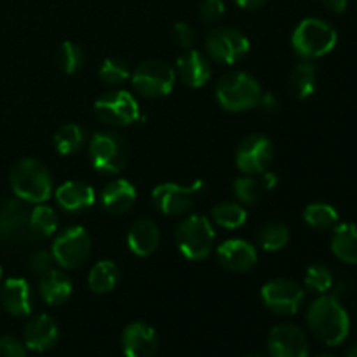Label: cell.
<instances>
[{"label":"cell","instance_id":"ac0fdd59","mask_svg":"<svg viewBox=\"0 0 357 357\" xmlns=\"http://www.w3.org/2000/svg\"><path fill=\"white\" fill-rule=\"evenodd\" d=\"M59 328L47 314H38L31 317L23 328L24 347L35 352H45L58 344Z\"/></svg>","mask_w":357,"mask_h":357},{"label":"cell","instance_id":"9c48e42d","mask_svg":"<svg viewBox=\"0 0 357 357\" xmlns=\"http://www.w3.org/2000/svg\"><path fill=\"white\" fill-rule=\"evenodd\" d=\"M52 260L66 271L82 267L91 255V237L84 227L73 225L56 236L52 243Z\"/></svg>","mask_w":357,"mask_h":357},{"label":"cell","instance_id":"44dd1931","mask_svg":"<svg viewBox=\"0 0 357 357\" xmlns=\"http://www.w3.org/2000/svg\"><path fill=\"white\" fill-rule=\"evenodd\" d=\"M54 197L59 208L65 209L66 213H72V215L86 211L96 201L93 187L77 180L59 185L58 190L54 192Z\"/></svg>","mask_w":357,"mask_h":357},{"label":"cell","instance_id":"836d02e7","mask_svg":"<svg viewBox=\"0 0 357 357\" xmlns=\"http://www.w3.org/2000/svg\"><path fill=\"white\" fill-rule=\"evenodd\" d=\"M333 284H335L333 272L330 271L328 265L314 264L307 268L305 278H303V286H305L310 293H316V295H326L328 291L333 289Z\"/></svg>","mask_w":357,"mask_h":357},{"label":"cell","instance_id":"bcb514c9","mask_svg":"<svg viewBox=\"0 0 357 357\" xmlns=\"http://www.w3.org/2000/svg\"><path fill=\"white\" fill-rule=\"evenodd\" d=\"M246 357H265V356H260V354H251V356H246Z\"/></svg>","mask_w":357,"mask_h":357},{"label":"cell","instance_id":"83f0119b","mask_svg":"<svg viewBox=\"0 0 357 357\" xmlns=\"http://www.w3.org/2000/svg\"><path fill=\"white\" fill-rule=\"evenodd\" d=\"M119 279H121V271H119L117 264H114L112 260H101L91 268L87 284H89L91 291L108 293L119 284Z\"/></svg>","mask_w":357,"mask_h":357},{"label":"cell","instance_id":"e0dca14e","mask_svg":"<svg viewBox=\"0 0 357 357\" xmlns=\"http://www.w3.org/2000/svg\"><path fill=\"white\" fill-rule=\"evenodd\" d=\"M218 261L225 271L243 274V272L251 271L257 265L258 253L257 248L251 243L243 239H230L225 241L216 250Z\"/></svg>","mask_w":357,"mask_h":357},{"label":"cell","instance_id":"8fae6325","mask_svg":"<svg viewBox=\"0 0 357 357\" xmlns=\"http://www.w3.org/2000/svg\"><path fill=\"white\" fill-rule=\"evenodd\" d=\"M94 114L108 126H129L139 119L138 101L128 91L103 93L94 101Z\"/></svg>","mask_w":357,"mask_h":357},{"label":"cell","instance_id":"f1b7e54d","mask_svg":"<svg viewBox=\"0 0 357 357\" xmlns=\"http://www.w3.org/2000/svg\"><path fill=\"white\" fill-rule=\"evenodd\" d=\"M303 220H305V223L310 229L319 230V232H328V230H333L338 225L340 215H338V211L331 204L312 202V204H309L303 209Z\"/></svg>","mask_w":357,"mask_h":357},{"label":"cell","instance_id":"7bdbcfd3","mask_svg":"<svg viewBox=\"0 0 357 357\" xmlns=\"http://www.w3.org/2000/svg\"><path fill=\"white\" fill-rule=\"evenodd\" d=\"M241 9L244 10H255V9H260L261 6L267 3V0H234Z\"/></svg>","mask_w":357,"mask_h":357},{"label":"cell","instance_id":"ab89813d","mask_svg":"<svg viewBox=\"0 0 357 357\" xmlns=\"http://www.w3.org/2000/svg\"><path fill=\"white\" fill-rule=\"evenodd\" d=\"M0 357H26V347L14 337H0Z\"/></svg>","mask_w":357,"mask_h":357},{"label":"cell","instance_id":"3957f363","mask_svg":"<svg viewBox=\"0 0 357 357\" xmlns=\"http://www.w3.org/2000/svg\"><path fill=\"white\" fill-rule=\"evenodd\" d=\"M261 94L264 89L260 82L251 73L243 70L223 73L216 84V101L223 110L234 114L257 108L260 105Z\"/></svg>","mask_w":357,"mask_h":357},{"label":"cell","instance_id":"5bb4252c","mask_svg":"<svg viewBox=\"0 0 357 357\" xmlns=\"http://www.w3.org/2000/svg\"><path fill=\"white\" fill-rule=\"evenodd\" d=\"M267 349L271 357H307L310 345L302 328L284 323L272 328Z\"/></svg>","mask_w":357,"mask_h":357},{"label":"cell","instance_id":"1f68e13d","mask_svg":"<svg viewBox=\"0 0 357 357\" xmlns=\"http://www.w3.org/2000/svg\"><path fill=\"white\" fill-rule=\"evenodd\" d=\"M211 218L223 229L236 230L246 223L248 213L239 202H220L211 209Z\"/></svg>","mask_w":357,"mask_h":357},{"label":"cell","instance_id":"277c9868","mask_svg":"<svg viewBox=\"0 0 357 357\" xmlns=\"http://www.w3.org/2000/svg\"><path fill=\"white\" fill-rule=\"evenodd\" d=\"M337 42V30L328 21L319 20V17H307L300 21L291 35L293 51L303 61L323 58L328 52L333 51Z\"/></svg>","mask_w":357,"mask_h":357},{"label":"cell","instance_id":"ffe728a7","mask_svg":"<svg viewBox=\"0 0 357 357\" xmlns=\"http://www.w3.org/2000/svg\"><path fill=\"white\" fill-rule=\"evenodd\" d=\"M174 72H178V77H180V80L185 86L194 87V89L206 86L213 75L209 59L202 52L194 51V49L183 52L176 59V70Z\"/></svg>","mask_w":357,"mask_h":357},{"label":"cell","instance_id":"603a6c76","mask_svg":"<svg viewBox=\"0 0 357 357\" xmlns=\"http://www.w3.org/2000/svg\"><path fill=\"white\" fill-rule=\"evenodd\" d=\"M73 293V282L63 271L51 268L38 278V295L47 305H63Z\"/></svg>","mask_w":357,"mask_h":357},{"label":"cell","instance_id":"ee69618b","mask_svg":"<svg viewBox=\"0 0 357 357\" xmlns=\"http://www.w3.org/2000/svg\"><path fill=\"white\" fill-rule=\"evenodd\" d=\"M344 357H357V342H356V344L349 345V347L345 349Z\"/></svg>","mask_w":357,"mask_h":357},{"label":"cell","instance_id":"4fadbf2b","mask_svg":"<svg viewBox=\"0 0 357 357\" xmlns=\"http://www.w3.org/2000/svg\"><path fill=\"white\" fill-rule=\"evenodd\" d=\"M274 159V145L264 135H250L236 150L237 169L250 176H257L268 169Z\"/></svg>","mask_w":357,"mask_h":357},{"label":"cell","instance_id":"6da1fadb","mask_svg":"<svg viewBox=\"0 0 357 357\" xmlns=\"http://www.w3.org/2000/svg\"><path fill=\"white\" fill-rule=\"evenodd\" d=\"M307 326L324 345H340L351 331V319L335 295H321L307 310Z\"/></svg>","mask_w":357,"mask_h":357},{"label":"cell","instance_id":"7402d4cb","mask_svg":"<svg viewBox=\"0 0 357 357\" xmlns=\"http://www.w3.org/2000/svg\"><path fill=\"white\" fill-rule=\"evenodd\" d=\"M100 201L108 215H124V213H128L136 202L135 185H132L131 181L117 178V180L110 181V183L101 190Z\"/></svg>","mask_w":357,"mask_h":357},{"label":"cell","instance_id":"2e32d148","mask_svg":"<svg viewBox=\"0 0 357 357\" xmlns=\"http://www.w3.org/2000/svg\"><path fill=\"white\" fill-rule=\"evenodd\" d=\"M122 352L126 357H153L159 351L157 331L146 323H131L122 331Z\"/></svg>","mask_w":357,"mask_h":357},{"label":"cell","instance_id":"d4e9b609","mask_svg":"<svg viewBox=\"0 0 357 357\" xmlns=\"http://www.w3.org/2000/svg\"><path fill=\"white\" fill-rule=\"evenodd\" d=\"M331 251L338 260L349 265H357V225L338 223L331 236Z\"/></svg>","mask_w":357,"mask_h":357},{"label":"cell","instance_id":"7c38bea8","mask_svg":"<svg viewBox=\"0 0 357 357\" xmlns=\"http://www.w3.org/2000/svg\"><path fill=\"white\" fill-rule=\"evenodd\" d=\"M0 239L13 246L30 243V209L21 199L0 201Z\"/></svg>","mask_w":357,"mask_h":357},{"label":"cell","instance_id":"5b68a950","mask_svg":"<svg viewBox=\"0 0 357 357\" xmlns=\"http://www.w3.org/2000/svg\"><path fill=\"white\" fill-rule=\"evenodd\" d=\"M178 250L185 258L192 261H201L209 257L215 248V229L206 216L188 215L181 220L174 232Z\"/></svg>","mask_w":357,"mask_h":357},{"label":"cell","instance_id":"b9f144b4","mask_svg":"<svg viewBox=\"0 0 357 357\" xmlns=\"http://www.w3.org/2000/svg\"><path fill=\"white\" fill-rule=\"evenodd\" d=\"M321 3H323L328 10H331V13L342 14L347 9L349 0H321Z\"/></svg>","mask_w":357,"mask_h":357},{"label":"cell","instance_id":"e575fe53","mask_svg":"<svg viewBox=\"0 0 357 357\" xmlns=\"http://www.w3.org/2000/svg\"><path fill=\"white\" fill-rule=\"evenodd\" d=\"M56 59H58V66L61 68V72L68 73V75H73V73L79 72L84 66V61H86L82 47L79 44H75V42L70 40L63 42L59 45Z\"/></svg>","mask_w":357,"mask_h":357},{"label":"cell","instance_id":"52a82bcc","mask_svg":"<svg viewBox=\"0 0 357 357\" xmlns=\"http://www.w3.org/2000/svg\"><path fill=\"white\" fill-rule=\"evenodd\" d=\"M206 51L209 58L222 65H236L250 52V38L232 26H216L206 35Z\"/></svg>","mask_w":357,"mask_h":357},{"label":"cell","instance_id":"60d3db41","mask_svg":"<svg viewBox=\"0 0 357 357\" xmlns=\"http://www.w3.org/2000/svg\"><path fill=\"white\" fill-rule=\"evenodd\" d=\"M258 107L261 108V112H264V114H274L279 107V100L275 98V94L264 93L261 94V100H260V105H258Z\"/></svg>","mask_w":357,"mask_h":357},{"label":"cell","instance_id":"f546056e","mask_svg":"<svg viewBox=\"0 0 357 357\" xmlns=\"http://www.w3.org/2000/svg\"><path fill=\"white\" fill-rule=\"evenodd\" d=\"M258 246L265 251H279L288 244L289 229L286 223L272 220V222L264 223L257 234Z\"/></svg>","mask_w":357,"mask_h":357},{"label":"cell","instance_id":"f35d334b","mask_svg":"<svg viewBox=\"0 0 357 357\" xmlns=\"http://www.w3.org/2000/svg\"><path fill=\"white\" fill-rule=\"evenodd\" d=\"M173 38L181 49H190L195 42V30L185 21H178L173 26Z\"/></svg>","mask_w":357,"mask_h":357},{"label":"cell","instance_id":"8992f818","mask_svg":"<svg viewBox=\"0 0 357 357\" xmlns=\"http://www.w3.org/2000/svg\"><path fill=\"white\" fill-rule=\"evenodd\" d=\"M89 159L94 169L101 174H117L126 167L129 146L115 131H96L89 142Z\"/></svg>","mask_w":357,"mask_h":357},{"label":"cell","instance_id":"d590c367","mask_svg":"<svg viewBox=\"0 0 357 357\" xmlns=\"http://www.w3.org/2000/svg\"><path fill=\"white\" fill-rule=\"evenodd\" d=\"M98 75L108 86H119L131 79V70H129L128 63L122 61L121 58H107L101 63Z\"/></svg>","mask_w":357,"mask_h":357},{"label":"cell","instance_id":"484cf974","mask_svg":"<svg viewBox=\"0 0 357 357\" xmlns=\"http://www.w3.org/2000/svg\"><path fill=\"white\" fill-rule=\"evenodd\" d=\"M288 87L296 100H307L317 87V66L310 61H302L293 68Z\"/></svg>","mask_w":357,"mask_h":357},{"label":"cell","instance_id":"30bf717a","mask_svg":"<svg viewBox=\"0 0 357 357\" xmlns=\"http://www.w3.org/2000/svg\"><path fill=\"white\" fill-rule=\"evenodd\" d=\"M261 300L271 312L278 316H295L305 302V291L293 279L275 278L261 288Z\"/></svg>","mask_w":357,"mask_h":357},{"label":"cell","instance_id":"4316f807","mask_svg":"<svg viewBox=\"0 0 357 357\" xmlns=\"http://www.w3.org/2000/svg\"><path fill=\"white\" fill-rule=\"evenodd\" d=\"M58 229V215L52 208L37 204L30 211V239L33 243L45 241Z\"/></svg>","mask_w":357,"mask_h":357},{"label":"cell","instance_id":"d6986e66","mask_svg":"<svg viewBox=\"0 0 357 357\" xmlns=\"http://www.w3.org/2000/svg\"><path fill=\"white\" fill-rule=\"evenodd\" d=\"M0 305L14 317H26L33 309L31 288L24 279L10 278L0 288Z\"/></svg>","mask_w":357,"mask_h":357},{"label":"cell","instance_id":"9a60e30c","mask_svg":"<svg viewBox=\"0 0 357 357\" xmlns=\"http://www.w3.org/2000/svg\"><path fill=\"white\" fill-rule=\"evenodd\" d=\"M194 188L178 183H160L153 188L152 202L166 216H181L194 206Z\"/></svg>","mask_w":357,"mask_h":357},{"label":"cell","instance_id":"d6a6232c","mask_svg":"<svg viewBox=\"0 0 357 357\" xmlns=\"http://www.w3.org/2000/svg\"><path fill=\"white\" fill-rule=\"evenodd\" d=\"M265 192H267V188H265L260 174H257V176L244 174V176L237 178V180L234 181V194H236L239 204H257Z\"/></svg>","mask_w":357,"mask_h":357},{"label":"cell","instance_id":"ba28073f","mask_svg":"<svg viewBox=\"0 0 357 357\" xmlns=\"http://www.w3.org/2000/svg\"><path fill=\"white\" fill-rule=\"evenodd\" d=\"M131 80L132 87L142 96L157 100V98L167 96L173 91L176 72L169 63L160 61V59H149L135 70Z\"/></svg>","mask_w":357,"mask_h":357},{"label":"cell","instance_id":"7dc6e473","mask_svg":"<svg viewBox=\"0 0 357 357\" xmlns=\"http://www.w3.org/2000/svg\"><path fill=\"white\" fill-rule=\"evenodd\" d=\"M0 279H2V267H0Z\"/></svg>","mask_w":357,"mask_h":357},{"label":"cell","instance_id":"4dcf8cb0","mask_svg":"<svg viewBox=\"0 0 357 357\" xmlns=\"http://www.w3.org/2000/svg\"><path fill=\"white\" fill-rule=\"evenodd\" d=\"M52 142H54L59 155H73L82 149L84 142H86V132L80 126L65 124L56 131Z\"/></svg>","mask_w":357,"mask_h":357},{"label":"cell","instance_id":"cb8c5ba5","mask_svg":"<svg viewBox=\"0 0 357 357\" xmlns=\"http://www.w3.org/2000/svg\"><path fill=\"white\" fill-rule=\"evenodd\" d=\"M160 230L155 222L142 218L132 223L128 232V246L136 257H149L159 248Z\"/></svg>","mask_w":357,"mask_h":357},{"label":"cell","instance_id":"f6af8a7d","mask_svg":"<svg viewBox=\"0 0 357 357\" xmlns=\"http://www.w3.org/2000/svg\"><path fill=\"white\" fill-rule=\"evenodd\" d=\"M317 357H337V356H331V354H321V356H317Z\"/></svg>","mask_w":357,"mask_h":357},{"label":"cell","instance_id":"74e56055","mask_svg":"<svg viewBox=\"0 0 357 357\" xmlns=\"http://www.w3.org/2000/svg\"><path fill=\"white\" fill-rule=\"evenodd\" d=\"M225 14V2L223 0H202L199 6V17L204 23H216Z\"/></svg>","mask_w":357,"mask_h":357},{"label":"cell","instance_id":"7a4b0ae2","mask_svg":"<svg viewBox=\"0 0 357 357\" xmlns=\"http://www.w3.org/2000/svg\"><path fill=\"white\" fill-rule=\"evenodd\" d=\"M9 183L17 199L28 204H44L52 195V176L45 164L33 157L14 162L9 173Z\"/></svg>","mask_w":357,"mask_h":357},{"label":"cell","instance_id":"8d00e7d4","mask_svg":"<svg viewBox=\"0 0 357 357\" xmlns=\"http://www.w3.org/2000/svg\"><path fill=\"white\" fill-rule=\"evenodd\" d=\"M52 268V255L45 250H35L26 260V271L31 275H44L45 272Z\"/></svg>","mask_w":357,"mask_h":357}]
</instances>
